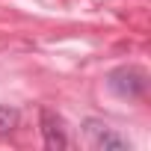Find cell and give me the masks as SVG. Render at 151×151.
<instances>
[{
    "mask_svg": "<svg viewBox=\"0 0 151 151\" xmlns=\"http://www.w3.org/2000/svg\"><path fill=\"white\" fill-rule=\"evenodd\" d=\"M107 86L119 98H142L148 80H145V71H139V68L130 65V68H116L110 77H107Z\"/></svg>",
    "mask_w": 151,
    "mask_h": 151,
    "instance_id": "6da1fadb",
    "label": "cell"
},
{
    "mask_svg": "<svg viewBox=\"0 0 151 151\" xmlns=\"http://www.w3.org/2000/svg\"><path fill=\"white\" fill-rule=\"evenodd\" d=\"M86 136H89L92 148H98V151H124V148H130V142L124 136H119L113 127H107L95 119L86 122Z\"/></svg>",
    "mask_w": 151,
    "mask_h": 151,
    "instance_id": "7a4b0ae2",
    "label": "cell"
},
{
    "mask_svg": "<svg viewBox=\"0 0 151 151\" xmlns=\"http://www.w3.org/2000/svg\"><path fill=\"white\" fill-rule=\"evenodd\" d=\"M18 110H12V107H0V139L3 136H9L15 127H18Z\"/></svg>",
    "mask_w": 151,
    "mask_h": 151,
    "instance_id": "277c9868",
    "label": "cell"
},
{
    "mask_svg": "<svg viewBox=\"0 0 151 151\" xmlns=\"http://www.w3.org/2000/svg\"><path fill=\"white\" fill-rule=\"evenodd\" d=\"M42 136H45V145L53 148V151L68 148V136H65L62 119L56 113H50V110H42Z\"/></svg>",
    "mask_w": 151,
    "mask_h": 151,
    "instance_id": "3957f363",
    "label": "cell"
}]
</instances>
